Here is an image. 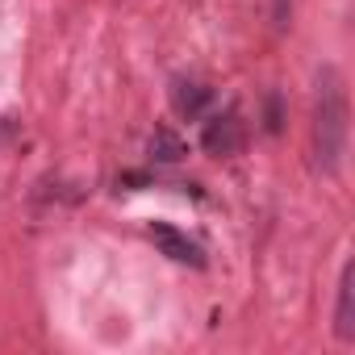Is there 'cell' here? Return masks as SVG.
Wrapping results in <instances>:
<instances>
[{
    "mask_svg": "<svg viewBox=\"0 0 355 355\" xmlns=\"http://www.w3.org/2000/svg\"><path fill=\"white\" fill-rule=\"evenodd\" d=\"M288 17H293V0H272V21H276V30H288Z\"/></svg>",
    "mask_w": 355,
    "mask_h": 355,
    "instance_id": "52a82bcc",
    "label": "cell"
},
{
    "mask_svg": "<svg viewBox=\"0 0 355 355\" xmlns=\"http://www.w3.org/2000/svg\"><path fill=\"white\" fill-rule=\"evenodd\" d=\"M150 243H155L167 259H175V263L205 268V251H201L184 230H175V226H167V222H150Z\"/></svg>",
    "mask_w": 355,
    "mask_h": 355,
    "instance_id": "3957f363",
    "label": "cell"
},
{
    "mask_svg": "<svg viewBox=\"0 0 355 355\" xmlns=\"http://www.w3.org/2000/svg\"><path fill=\"white\" fill-rule=\"evenodd\" d=\"M268 130H280V101L268 96Z\"/></svg>",
    "mask_w": 355,
    "mask_h": 355,
    "instance_id": "ba28073f",
    "label": "cell"
},
{
    "mask_svg": "<svg viewBox=\"0 0 355 355\" xmlns=\"http://www.w3.org/2000/svg\"><path fill=\"white\" fill-rule=\"evenodd\" d=\"M334 334H338V343H355V263H347L343 268V280H338Z\"/></svg>",
    "mask_w": 355,
    "mask_h": 355,
    "instance_id": "5b68a950",
    "label": "cell"
},
{
    "mask_svg": "<svg viewBox=\"0 0 355 355\" xmlns=\"http://www.w3.org/2000/svg\"><path fill=\"white\" fill-rule=\"evenodd\" d=\"M347 134H351L347 80L334 63H326L318 67L313 80V163L322 175H338L347 159Z\"/></svg>",
    "mask_w": 355,
    "mask_h": 355,
    "instance_id": "6da1fadb",
    "label": "cell"
},
{
    "mask_svg": "<svg viewBox=\"0 0 355 355\" xmlns=\"http://www.w3.org/2000/svg\"><path fill=\"white\" fill-rule=\"evenodd\" d=\"M209 101H214V88H205L201 80H189V76H180V80H171V109L180 113V117H201L205 109H209Z\"/></svg>",
    "mask_w": 355,
    "mask_h": 355,
    "instance_id": "277c9868",
    "label": "cell"
},
{
    "mask_svg": "<svg viewBox=\"0 0 355 355\" xmlns=\"http://www.w3.org/2000/svg\"><path fill=\"white\" fill-rule=\"evenodd\" d=\"M201 146H205L214 159H234V155L247 146V125H243V117H239L234 109L218 113V117L205 125V134H201Z\"/></svg>",
    "mask_w": 355,
    "mask_h": 355,
    "instance_id": "7a4b0ae2",
    "label": "cell"
},
{
    "mask_svg": "<svg viewBox=\"0 0 355 355\" xmlns=\"http://www.w3.org/2000/svg\"><path fill=\"white\" fill-rule=\"evenodd\" d=\"M150 155L163 159V163H175V159H184V142L175 138L171 130H155V138H150Z\"/></svg>",
    "mask_w": 355,
    "mask_h": 355,
    "instance_id": "8992f818",
    "label": "cell"
}]
</instances>
